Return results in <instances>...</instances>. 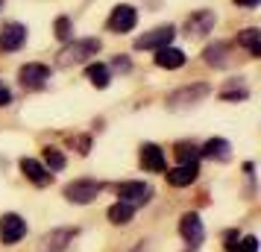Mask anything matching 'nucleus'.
Segmentation results:
<instances>
[{"instance_id": "obj_23", "label": "nucleus", "mask_w": 261, "mask_h": 252, "mask_svg": "<svg viewBox=\"0 0 261 252\" xmlns=\"http://www.w3.org/2000/svg\"><path fill=\"white\" fill-rule=\"evenodd\" d=\"M44 164H47L50 173H56V170H65V156H62L59 150L47 147V150H44Z\"/></svg>"}, {"instance_id": "obj_12", "label": "nucleus", "mask_w": 261, "mask_h": 252, "mask_svg": "<svg viewBox=\"0 0 261 252\" xmlns=\"http://www.w3.org/2000/svg\"><path fill=\"white\" fill-rule=\"evenodd\" d=\"M21 173H24L33 185H38V188H47L50 182H53V173H50L41 161H36V158H21Z\"/></svg>"}, {"instance_id": "obj_13", "label": "nucleus", "mask_w": 261, "mask_h": 252, "mask_svg": "<svg viewBox=\"0 0 261 252\" xmlns=\"http://www.w3.org/2000/svg\"><path fill=\"white\" fill-rule=\"evenodd\" d=\"M202 59H205V65H212V68H229V65H232V44L214 41V44L205 47Z\"/></svg>"}, {"instance_id": "obj_1", "label": "nucleus", "mask_w": 261, "mask_h": 252, "mask_svg": "<svg viewBox=\"0 0 261 252\" xmlns=\"http://www.w3.org/2000/svg\"><path fill=\"white\" fill-rule=\"evenodd\" d=\"M97 50H100V41H97V38H76V41H68V44L59 50L56 65H59V68L83 65V62H88L91 56H97Z\"/></svg>"}, {"instance_id": "obj_10", "label": "nucleus", "mask_w": 261, "mask_h": 252, "mask_svg": "<svg viewBox=\"0 0 261 252\" xmlns=\"http://www.w3.org/2000/svg\"><path fill=\"white\" fill-rule=\"evenodd\" d=\"M179 235L185 238V243L200 246L202 238H205V229H202L200 214H182V220H179Z\"/></svg>"}, {"instance_id": "obj_31", "label": "nucleus", "mask_w": 261, "mask_h": 252, "mask_svg": "<svg viewBox=\"0 0 261 252\" xmlns=\"http://www.w3.org/2000/svg\"><path fill=\"white\" fill-rule=\"evenodd\" d=\"M132 252H150V246H147V243H141V246H135Z\"/></svg>"}, {"instance_id": "obj_17", "label": "nucleus", "mask_w": 261, "mask_h": 252, "mask_svg": "<svg viewBox=\"0 0 261 252\" xmlns=\"http://www.w3.org/2000/svg\"><path fill=\"white\" fill-rule=\"evenodd\" d=\"M155 65L165 68V71H176V68L185 65V53L179 47H162V50H155Z\"/></svg>"}, {"instance_id": "obj_16", "label": "nucleus", "mask_w": 261, "mask_h": 252, "mask_svg": "<svg viewBox=\"0 0 261 252\" xmlns=\"http://www.w3.org/2000/svg\"><path fill=\"white\" fill-rule=\"evenodd\" d=\"M165 153H162V147L155 144H144L141 147V167L150 170V173H165Z\"/></svg>"}, {"instance_id": "obj_2", "label": "nucleus", "mask_w": 261, "mask_h": 252, "mask_svg": "<svg viewBox=\"0 0 261 252\" xmlns=\"http://www.w3.org/2000/svg\"><path fill=\"white\" fill-rule=\"evenodd\" d=\"M208 94H212V88H208L205 82L185 85V88H176L173 94H167V108H170V111H185V108L200 106Z\"/></svg>"}, {"instance_id": "obj_30", "label": "nucleus", "mask_w": 261, "mask_h": 252, "mask_svg": "<svg viewBox=\"0 0 261 252\" xmlns=\"http://www.w3.org/2000/svg\"><path fill=\"white\" fill-rule=\"evenodd\" d=\"M238 6H247V9H255L258 6V0H235Z\"/></svg>"}, {"instance_id": "obj_25", "label": "nucleus", "mask_w": 261, "mask_h": 252, "mask_svg": "<svg viewBox=\"0 0 261 252\" xmlns=\"http://www.w3.org/2000/svg\"><path fill=\"white\" fill-rule=\"evenodd\" d=\"M247 97H249L247 88H232V91H223L220 100H223V103H241V100H247Z\"/></svg>"}, {"instance_id": "obj_32", "label": "nucleus", "mask_w": 261, "mask_h": 252, "mask_svg": "<svg viewBox=\"0 0 261 252\" xmlns=\"http://www.w3.org/2000/svg\"><path fill=\"white\" fill-rule=\"evenodd\" d=\"M0 9H3V0H0Z\"/></svg>"}, {"instance_id": "obj_5", "label": "nucleus", "mask_w": 261, "mask_h": 252, "mask_svg": "<svg viewBox=\"0 0 261 252\" xmlns=\"http://www.w3.org/2000/svg\"><path fill=\"white\" fill-rule=\"evenodd\" d=\"M18 79H21V85H24L27 91H38V88L47 85L50 68L47 65H38V62H30V65H24V68L18 71Z\"/></svg>"}, {"instance_id": "obj_19", "label": "nucleus", "mask_w": 261, "mask_h": 252, "mask_svg": "<svg viewBox=\"0 0 261 252\" xmlns=\"http://www.w3.org/2000/svg\"><path fill=\"white\" fill-rule=\"evenodd\" d=\"M132 217H135V205L129 203H115L112 208H109V220L115 223V226H126V223H132Z\"/></svg>"}, {"instance_id": "obj_20", "label": "nucleus", "mask_w": 261, "mask_h": 252, "mask_svg": "<svg viewBox=\"0 0 261 252\" xmlns=\"http://www.w3.org/2000/svg\"><path fill=\"white\" fill-rule=\"evenodd\" d=\"M238 44L247 50L252 59H258L261 56V33L258 30H244V33L238 36Z\"/></svg>"}, {"instance_id": "obj_27", "label": "nucleus", "mask_w": 261, "mask_h": 252, "mask_svg": "<svg viewBox=\"0 0 261 252\" xmlns=\"http://www.w3.org/2000/svg\"><path fill=\"white\" fill-rule=\"evenodd\" d=\"M238 240H241L238 232H226V252H238Z\"/></svg>"}, {"instance_id": "obj_28", "label": "nucleus", "mask_w": 261, "mask_h": 252, "mask_svg": "<svg viewBox=\"0 0 261 252\" xmlns=\"http://www.w3.org/2000/svg\"><path fill=\"white\" fill-rule=\"evenodd\" d=\"M129 68H132V65H129V59H126V56H118V59L112 62V71H120V73H126Z\"/></svg>"}, {"instance_id": "obj_7", "label": "nucleus", "mask_w": 261, "mask_h": 252, "mask_svg": "<svg viewBox=\"0 0 261 252\" xmlns=\"http://www.w3.org/2000/svg\"><path fill=\"white\" fill-rule=\"evenodd\" d=\"M27 44V26L18 24V21H9V24H3L0 30V50L3 53H15V50H21Z\"/></svg>"}, {"instance_id": "obj_4", "label": "nucleus", "mask_w": 261, "mask_h": 252, "mask_svg": "<svg viewBox=\"0 0 261 252\" xmlns=\"http://www.w3.org/2000/svg\"><path fill=\"white\" fill-rule=\"evenodd\" d=\"M176 36V30L167 24V26H155L150 33L135 38V50H162V47H170V41Z\"/></svg>"}, {"instance_id": "obj_11", "label": "nucleus", "mask_w": 261, "mask_h": 252, "mask_svg": "<svg viewBox=\"0 0 261 252\" xmlns=\"http://www.w3.org/2000/svg\"><path fill=\"white\" fill-rule=\"evenodd\" d=\"M214 12L212 9H197V12L188 15V21H185V30H188V36H205V33H212L214 30Z\"/></svg>"}, {"instance_id": "obj_18", "label": "nucleus", "mask_w": 261, "mask_h": 252, "mask_svg": "<svg viewBox=\"0 0 261 252\" xmlns=\"http://www.w3.org/2000/svg\"><path fill=\"white\" fill-rule=\"evenodd\" d=\"M229 150H232L229 141H223V138H212V141H205V144L200 147V156L214 158V161H229V158H232Z\"/></svg>"}, {"instance_id": "obj_21", "label": "nucleus", "mask_w": 261, "mask_h": 252, "mask_svg": "<svg viewBox=\"0 0 261 252\" xmlns=\"http://www.w3.org/2000/svg\"><path fill=\"white\" fill-rule=\"evenodd\" d=\"M85 79L94 85V88H109V68L106 65H88V71H85Z\"/></svg>"}, {"instance_id": "obj_3", "label": "nucleus", "mask_w": 261, "mask_h": 252, "mask_svg": "<svg viewBox=\"0 0 261 252\" xmlns=\"http://www.w3.org/2000/svg\"><path fill=\"white\" fill-rule=\"evenodd\" d=\"M100 193H103V185L94 182V179H76V182H71V185H65V197H68V203H76V205L94 203Z\"/></svg>"}, {"instance_id": "obj_29", "label": "nucleus", "mask_w": 261, "mask_h": 252, "mask_svg": "<svg viewBox=\"0 0 261 252\" xmlns=\"http://www.w3.org/2000/svg\"><path fill=\"white\" fill-rule=\"evenodd\" d=\"M9 103H12V91H9L6 85H0V108L9 106Z\"/></svg>"}, {"instance_id": "obj_15", "label": "nucleus", "mask_w": 261, "mask_h": 252, "mask_svg": "<svg viewBox=\"0 0 261 252\" xmlns=\"http://www.w3.org/2000/svg\"><path fill=\"white\" fill-rule=\"evenodd\" d=\"M165 176H167V182H170L173 188H185V185H191V182H197L200 164H197V161H194V164H179V167L167 170Z\"/></svg>"}, {"instance_id": "obj_14", "label": "nucleus", "mask_w": 261, "mask_h": 252, "mask_svg": "<svg viewBox=\"0 0 261 252\" xmlns=\"http://www.w3.org/2000/svg\"><path fill=\"white\" fill-rule=\"evenodd\" d=\"M73 235H76L73 229H53L41 238V252H65L68 243L73 240Z\"/></svg>"}, {"instance_id": "obj_8", "label": "nucleus", "mask_w": 261, "mask_h": 252, "mask_svg": "<svg viewBox=\"0 0 261 252\" xmlns=\"http://www.w3.org/2000/svg\"><path fill=\"white\" fill-rule=\"evenodd\" d=\"M135 24H138V12H135V6H129V3L115 6L112 15H109V30L112 33H129V30H135Z\"/></svg>"}, {"instance_id": "obj_22", "label": "nucleus", "mask_w": 261, "mask_h": 252, "mask_svg": "<svg viewBox=\"0 0 261 252\" xmlns=\"http://www.w3.org/2000/svg\"><path fill=\"white\" fill-rule=\"evenodd\" d=\"M173 153H176V161H179V164H194V161L200 158V147L188 144V141H179Z\"/></svg>"}, {"instance_id": "obj_9", "label": "nucleus", "mask_w": 261, "mask_h": 252, "mask_svg": "<svg viewBox=\"0 0 261 252\" xmlns=\"http://www.w3.org/2000/svg\"><path fill=\"white\" fill-rule=\"evenodd\" d=\"M118 197H120V203L144 205V203H150L153 188H150V185H144V182H123V185H118Z\"/></svg>"}, {"instance_id": "obj_24", "label": "nucleus", "mask_w": 261, "mask_h": 252, "mask_svg": "<svg viewBox=\"0 0 261 252\" xmlns=\"http://www.w3.org/2000/svg\"><path fill=\"white\" fill-rule=\"evenodd\" d=\"M71 36H73V21L71 18H56V38L59 41H71Z\"/></svg>"}, {"instance_id": "obj_26", "label": "nucleus", "mask_w": 261, "mask_h": 252, "mask_svg": "<svg viewBox=\"0 0 261 252\" xmlns=\"http://www.w3.org/2000/svg\"><path fill=\"white\" fill-rule=\"evenodd\" d=\"M238 252H258V238H255V235L241 238L238 240Z\"/></svg>"}, {"instance_id": "obj_6", "label": "nucleus", "mask_w": 261, "mask_h": 252, "mask_svg": "<svg viewBox=\"0 0 261 252\" xmlns=\"http://www.w3.org/2000/svg\"><path fill=\"white\" fill-rule=\"evenodd\" d=\"M27 235V220L21 214H3L0 217V240L6 243V246H12V243H18V240Z\"/></svg>"}]
</instances>
